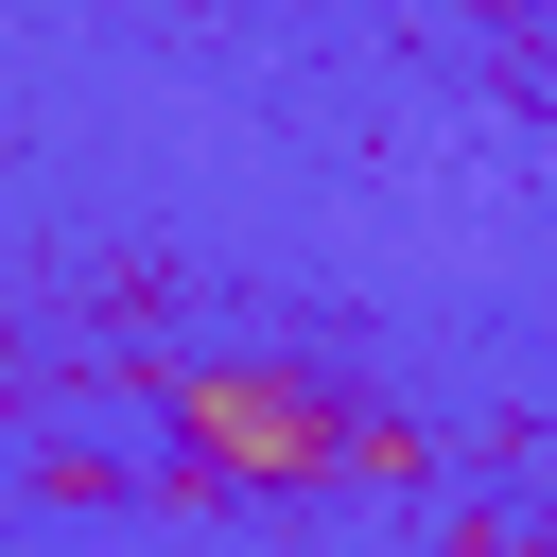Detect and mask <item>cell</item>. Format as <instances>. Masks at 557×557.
Instances as JSON below:
<instances>
[{"label": "cell", "instance_id": "6da1fadb", "mask_svg": "<svg viewBox=\"0 0 557 557\" xmlns=\"http://www.w3.org/2000/svg\"><path fill=\"white\" fill-rule=\"evenodd\" d=\"M174 453L226 487H313V470H348V418L296 366H174Z\"/></svg>", "mask_w": 557, "mask_h": 557}]
</instances>
